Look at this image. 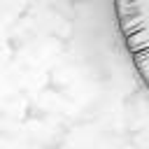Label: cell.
I'll list each match as a JSON object with an SVG mask.
<instances>
[{
  "label": "cell",
  "instance_id": "cell-1",
  "mask_svg": "<svg viewBox=\"0 0 149 149\" xmlns=\"http://www.w3.org/2000/svg\"><path fill=\"white\" fill-rule=\"evenodd\" d=\"M114 16L123 49L149 88V0H114Z\"/></svg>",
  "mask_w": 149,
  "mask_h": 149
}]
</instances>
